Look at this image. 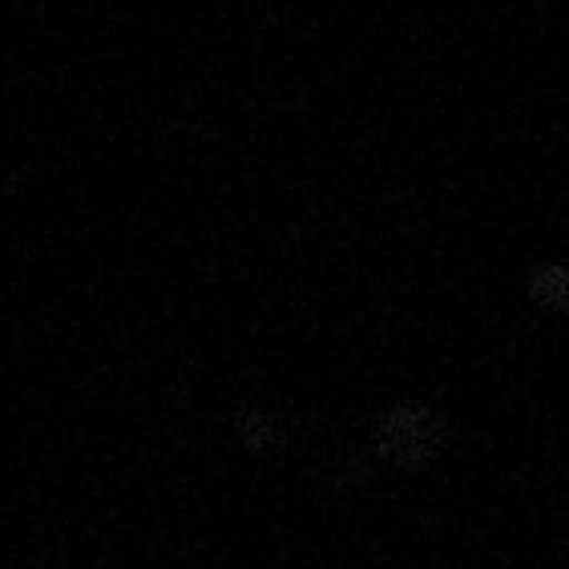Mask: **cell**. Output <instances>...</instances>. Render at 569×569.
<instances>
[{
    "mask_svg": "<svg viewBox=\"0 0 569 569\" xmlns=\"http://www.w3.org/2000/svg\"><path fill=\"white\" fill-rule=\"evenodd\" d=\"M234 437L251 457H267L283 445V420L267 405H247L234 412Z\"/></svg>",
    "mask_w": 569,
    "mask_h": 569,
    "instance_id": "cell-2",
    "label": "cell"
},
{
    "mask_svg": "<svg viewBox=\"0 0 569 569\" xmlns=\"http://www.w3.org/2000/svg\"><path fill=\"white\" fill-rule=\"evenodd\" d=\"M529 299L546 311H569V267L566 263H537L526 279Z\"/></svg>",
    "mask_w": 569,
    "mask_h": 569,
    "instance_id": "cell-3",
    "label": "cell"
},
{
    "mask_svg": "<svg viewBox=\"0 0 569 569\" xmlns=\"http://www.w3.org/2000/svg\"><path fill=\"white\" fill-rule=\"evenodd\" d=\"M372 445L392 469H420L445 449V420L420 400H400L376 417Z\"/></svg>",
    "mask_w": 569,
    "mask_h": 569,
    "instance_id": "cell-1",
    "label": "cell"
}]
</instances>
